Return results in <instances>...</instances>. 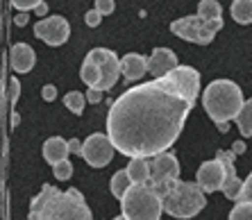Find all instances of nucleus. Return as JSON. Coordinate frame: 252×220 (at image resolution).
<instances>
[{"label":"nucleus","mask_w":252,"mask_h":220,"mask_svg":"<svg viewBox=\"0 0 252 220\" xmlns=\"http://www.w3.org/2000/svg\"><path fill=\"white\" fill-rule=\"evenodd\" d=\"M200 95V73L180 66L118 95L107 114V134L116 152L129 159H153L170 150Z\"/></svg>","instance_id":"obj_1"},{"label":"nucleus","mask_w":252,"mask_h":220,"mask_svg":"<svg viewBox=\"0 0 252 220\" xmlns=\"http://www.w3.org/2000/svg\"><path fill=\"white\" fill-rule=\"evenodd\" d=\"M28 220H94L80 189L59 191L50 184L41 186V193L32 197Z\"/></svg>","instance_id":"obj_2"},{"label":"nucleus","mask_w":252,"mask_h":220,"mask_svg":"<svg viewBox=\"0 0 252 220\" xmlns=\"http://www.w3.org/2000/svg\"><path fill=\"white\" fill-rule=\"evenodd\" d=\"M243 104L246 100H243L241 87L232 80H214L202 91V107L216 125L236 121Z\"/></svg>","instance_id":"obj_3"},{"label":"nucleus","mask_w":252,"mask_h":220,"mask_svg":"<svg viewBox=\"0 0 252 220\" xmlns=\"http://www.w3.org/2000/svg\"><path fill=\"white\" fill-rule=\"evenodd\" d=\"M164 202V211L173 218L187 220L198 216L207 204L205 191L198 186V182H182L177 180L173 184V189L168 191V195L161 200Z\"/></svg>","instance_id":"obj_4"},{"label":"nucleus","mask_w":252,"mask_h":220,"mask_svg":"<svg viewBox=\"0 0 252 220\" xmlns=\"http://www.w3.org/2000/svg\"><path fill=\"white\" fill-rule=\"evenodd\" d=\"M125 220H161L164 202L150 184H134L121 200Z\"/></svg>","instance_id":"obj_5"},{"label":"nucleus","mask_w":252,"mask_h":220,"mask_svg":"<svg viewBox=\"0 0 252 220\" xmlns=\"http://www.w3.org/2000/svg\"><path fill=\"white\" fill-rule=\"evenodd\" d=\"M220 28H223V18L220 21H205L198 14L177 18V21L170 23V32L175 36H180L184 41H191V43H200V46H209Z\"/></svg>","instance_id":"obj_6"},{"label":"nucleus","mask_w":252,"mask_h":220,"mask_svg":"<svg viewBox=\"0 0 252 220\" xmlns=\"http://www.w3.org/2000/svg\"><path fill=\"white\" fill-rule=\"evenodd\" d=\"M150 161V186L155 189L161 200L168 195V191L173 189L177 180H180V161L173 152H164V155H157Z\"/></svg>","instance_id":"obj_7"},{"label":"nucleus","mask_w":252,"mask_h":220,"mask_svg":"<svg viewBox=\"0 0 252 220\" xmlns=\"http://www.w3.org/2000/svg\"><path fill=\"white\" fill-rule=\"evenodd\" d=\"M87 59L100 68V91L114 89L118 75H121V59L116 57V52L109 50V48H94V50H89Z\"/></svg>","instance_id":"obj_8"},{"label":"nucleus","mask_w":252,"mask_h":220,"mask_svg":"<svg viewBox=\"0 0 252 220\" xmlns=\"http://www.w3.org/2000/svg\"><path fill=\"white\" fill-rule=\"evenodd\" d=\"M114 148L109 134H89L84 139V148H82V159L91 166V168H102L114 159Z\"/></svg>","instance_id":"obj_9"},{"label":"nucleus","mask_w":252,"mask_h":220,"mask_svg":"<svg viewBox=\"0 0 252 220\" xmlns=\"http://www.w3.org/2000/svg\"><path fill=\"white\" fill-rule=\"evenodd\" d=\"M34 36L46 41L48 46H64L70 36V25L64 16H48L34 25Z\"/></svg>","instance_id":"obj_10"},{"label":"nucleus","mask_w":252,"mask_h":220,"mask_svg":"<svg viewBox=\"0 0 252 220\" xmlns=\"http://www.w3.org/2000/svg\"><path fill=\"white\" fill-rule=\"evenodd\" d=\"M198 186L205 193H214V191H223L225 184V166L218 159L211 161H202L198 168V177H195Z\"/></svg>","instance_id":"obj_11"},{"label":"nucleus","mask_w":252,"mask_h":220,"mask_svg":"<svg viewBox=\"0 0 252 220\" xmlns=\"http://www.w3.org/2000/svg\"><path fill=\"white\" fill-rule=\"evenodd\" d=\"M234 152L232 150H218L216 152V159L218 161H223L225 166V184H223V193L227 200H234V202H239L241 197V191H243V184L246 182L239 180V175H236L234 170Z\"/></svg>","instance_id":"obj_12"},{"label":"nucleus","mask_w":252,"mask_h":220,"mask_svg":"<svg viewBox=\"0 0 252 220\" xmlns=\"http://www.w3.org/2000/svg\"><path fill=\"white\" fill-rule=\"evenodd\" d=\"M175 68H180L177 55L173 50H168V48H155L153 55L148 57V73H150L155 80L170 75Z\"/></svg>","instance_id":"obj_13"},{"label":"nucleus","mask_w":252,"mask_h":220,"mask_svg":"<svg viewBox=\"0 0 252 220\" xmlns=\"http://www.w3.org/2000/svg\"><path fill=\"white\" fill-rule=\"evenodd\" d=\"M148 73V57L139 55V52H127L121 59V75L129 82H136Z\"/></svg>","instance_id":"obj_14"},{"label":"nucleus","mask_w":252,"mask_h":220,"mask_svg":"<svg viewBox=\"0 0 252 220\" xmlns=\"http://www.w3.org/2000/svg\"><path fill=\"white\" fill-rule=\"evenodd\" d=\"M9 59H12V68L16 73H30V70L34 68L36 55L28 43H14L9 48Z\"/></svg>","instance_id":"obj_15"},{"label":"nucleus","mask_w":252,"mask_h":220,"mask_svg":"<svg viewBox=\"0 0 252 220\" xmlns=\"http://www.w3.org/2000/svg\"><path fill=\"white\" fill-rule=\"evenodd\" d=\"M43 159H46L50 166H57V163L66 161L70 155L68 150V141H64L62 136H50V139L43 143Z\"/></svg>","instance_id":"obj_16"},{"label":"nucleus","mask_w":252,"mask_h":220,"mask_svg":"<svg viewBox=\"0 0 252 220\" xmlns=\"http://www.w3.org/2000/svg\"><path fill=\"white\" fill-rule=\"evenodd\" d=\"M127 173L132 184H150V161L148 159H129Z\"/></svg>","instance_id":"obj_17"},{"label":"nucleus","mask_w":252,"mask_h":220,"mask_svg":"<svg viewBox=\"0 0 252 220\" xmlns=\"http://www.w3.org/2000/svg\"><path fill=\"white\" fill-rule=\"evenodd\" d=\"M229 14L239 25L252 23V0H234L229 7Z\"/></svg>","instance_id":"obj_18"},{"label":"nucleus","mask_w":252,"mask_h":220,"mask_svg":"<svg viewBox=\"0 0 252 220\" xmlns=\"http://www.w3.org/2000/svg\"><path fill=\"white\" fill-rule=\"evenodd\" d=\"M132 186H134V184H132V180H129L127 168H123V170H118V173L112 177V184H109V189H112V195L116 197V200H123L125 193H127Z\"/></svg>","instance_id":"obj_19"},{"label":"nucleus","mask_w":252,"mask_h":220,"mask_svg":"<svg viewBox=\"0 0 252 220\" xmlns=\"http://www.w3.org/2000/svg\"><path fill=\"white\" fill-rule=\"evenodd\" d=\"M198 16L205 18V21H220L223 18V7H220L218 0H200Z\"/></svg>","instance_id":"obj_20"},{"label":"nucleus","mask_w":252,"mask_h":220,"mask_svg":"<svg viewBox=\"0 0 252 220\" xmlns=\"http://www.w3.org/2000/svg\"><path fill=\"white\" fill-rule=\"evenodd\" d=\"M236 125H239V132L243 134V139H250L252 136V98L246 100L241 114L236 116Z\"/></svg>","instance_id":"obj_21"},{"label":"nucleus","mask_w":252,"mask_h":220,"mask_svg":"<svg viewBox=\"0 0 252 220\" xmlns=\"http://www.w3.org/2000/svg\"><path fill=\"white\" fill-rule=\"evenodd\" d=\"M80 80H82L89 89H98L100 87V68L94 64V62L84 59L82 68H80Z\"/></svg>","instance_id":"obj_22"},{"label":"nucleus","mask_w":252,"mask_h":220,"mask_svg":"<svg viewBox=\"0 0 252 220\" xmlns=\"http://www.w3.org/2000/svg\"><path fill=\"white\" fill-rule=\"evenodd\" d=\"M64 104H66V109L73 111L75 116H82L84 104H87V95H82L80 91H68L64 95Z\"/></svg>","instance_id":"obj_23"},{"label":"nucleus","mask_w":252,"mask_h":220,"mask_svg":"<svg viewBox=\"0 0 252 220\" xmlns=\"http://www.w3.org/2000/svg\"><path fill=\"white\" fill-rule=\"evenodd\" d=\"M229 220H252V202H236L229 211Z\"/></svg>","instance_id":"obj_24"},{"label":"nucleus","mask_w":252,"mask_h":220,"mask_svg":"<svg viewBox=\"0 0 252 220\" xmlns=\"http://www.w3.org/2000/svg\"><path fill=\"white\" fill-rule=\"evenodd\" d=\"M53 175L57 177L59 182L70 180V175H73V163L66 159V161H62V163H57V166H53Z\"/></svg>","instance_id":"obj_25"},{"label":"nucleus","mask_w":252,"mask_h":220,"mask_svg":"<svg viewBox=\"0 0 252 220\" xmlns=\"http://www.w3.org/2000/svg\"><path fill=\"white\" fill-rule=\"evenodd\" d=\"M12 2L14 9H18V12H32V9H36L39 5H43L46 0H9Z\"/></svg>","instance_id":"obj_26"},{"label":"nucleus","mask_w":252,"mask_h":220,"mask_svg":"<svg viewBox=\"0 0 252 220\" xmlns=\"http://www.w3.org/2000/svg\"><path fill=\"white\" fill-rule=\"evenodd\" d=\"M94 7L98 9L102 16H109V14H114V9H116V5H114V0H95Z\"/></svg>","instance_id":"obj_27"},{"label":"nucleus","mask_w":252,"mask_h":220,"mask_svg":"<svg viewBox=\"0 0 252 220\" xmlns=\"http://www.w3.org/2000/svg\"><path fill=\"white\" fill-rule=\"evenodd\" d=\"M18 95H21V82L16 77H9V102H12V107H16Z\"/></svg>","instance_id":"obj_28"},{"label":"nucleus","mask_w":252,"mask_h":220,"mask_svg":"<svg viewBox=\"0 0 252 220\" xmlns=\"http://www.w3.org/2000/svg\"><path fill=\"white\" fill-rule=\"evenodd\" d=\"M100 21H102V14H100L95 7H94V9H89V12L84 14V23H87L89 28H98Z\"/></svg>","instance_id":"obj_29"},{"label":"nucleus","mask_w":252,"mask_h":220,"mask_svg":"<svg viewBox=\"0 0 252 220\" xmlns=\"http://www.w3.org/2000/svg\"><path fill=\"white\" fill-rule=\"evenodd\" d=\"M239 202H252V173L246 177V184H243V191H241Z\"/></svg>","instance_id":"obj_30"},{"label":"nucleus","mask_w":252,"mask_h":220,"mask_svg":"<svg viewBox=\"0 0 252 220\" xmlns=\"http://www.w3.org/2000/svg\"><path fill=\"white\" fill-rule=\"evenodd\" d=\"M41 98L46 100V102H53V100H57V89H55L53 84H46V87L41 89Z\"/></svg>","instance_id":"obj_31"},{"label":"nucleus","mask_w":252,"mask_h":220,"mask_svg":"<svg viewBox=\"0 0 252 220\" xmlns=\"http://www.w3.org/2000/svg\"><path fill=\"white\" fill-rule=\"evenodd\" d=\"M102 93L105 91H100V89H89L84 95H87V102H94V104H98L100 100H102Z\"/></svg>","instance_id":"obj_32"},{"label":"nucleus","mask_w":252,"mask_h":220,"mask_svg":"<svg viewBox=\"0 0 252 220\" xmlns=\"http://www.w3.org/2000/svg\"><path fill=\"white\" fill-rule=\"evenodd\" d=\"M82 148H84V143L80 139H70L68 141V150L73 152V155H80V157H82Z\"/></svg>","instance_id":"obj_33"},{"label":"nucleus","mask_w":252,"mask_h":220,"mask_svg":"<svg viewBox=\"0 0 252 220\" xmlns=\"http://www.w3.org/2000/svg\"><path fill=\"white\" fill-rule=\"evenodd\" d=\"M28 21H30V14H28V12H18L16 16H14V23H16L18 28H23V25H28Z\"/></svg>","instance_id":"obj_34"},{"label":"nucleus","mask_w":252,"mask_h":220,"mask_svg":"<svg viewBox=\"0 0 252 220\" xmlns=\"http://www.w3.org/2000/svg\"><path fill=\"white\" fill-rule=\"evenodd\" d=\"M232 152H234V155H241V152H246V139L234 141V145H232Z\"/></svg>","instance_id":"obj_35"},{"label":"nucleus","mask_w":252,"mask_h":220,"mask_svg":"<svg viewBox=\"0 0 252 220\" xmlns=\"http://www.w3.org/2000/svg\"><path fill=\"white\" fill-rule=\"evenodd\" d=\"M48 9H50V7H48L46 2H43V5H39V7H36L34 12H36V16H41V18H48V16H46V14H48Z\"/></svg>","instance_id":"obj_36"},{"label":"nucleus","mask_w":252,"mask_h":220,"mask_svg":"<svg viewBox=\"0 0 252 220\" xmlns=\"http://www.w3.org/2000/svg\"><path fill=\"white\" fill-rule=\"evenodd\" d=\"M18 123H21V116H18V111H12V127H18Z\"/></svg>","instance_id":"obj_37"},{"label":"nucleus","mask_w":252,"mask_h":220,"mask_svg":"<svg viewBox=\"0 0 252 220\" xmlns=\"http://www.w3.org/2000/svg\"><path fill=\"white\" fill-rule=\"evenodd\" d=\"M216 127L220 129L223 134H227V132H229V123H223V125H216Z\"/></svg>","instance_id":"obj_38"},{"label":"nucleus","mask_w":252,"mask_h":220,"mask_svg":"<svg viewBox=\"0 0 252 220\" xmlns=\"http://www.w3.org/2000/svg\"><path fill=\"white\" fill-rule=\"evenodd\" d=\"M112 220H125V218H123V216H116V218H112Z\"/></svg>","instance_id":"obj_39"}]
</instances>
